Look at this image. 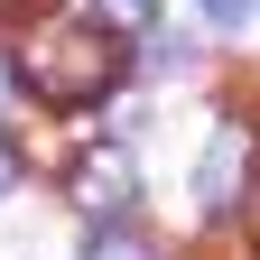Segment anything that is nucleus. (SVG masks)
<instances>
[{
    "label": "nucleus",
    "mask_w": 260,
    "mask_h": 260,
    "mask_svg": "<svg viewBox=\"0 0 260 260\" xmlns=\"http://www.w3.org/2000/svg\"><path fill=\"white\" fill-rule=\"evenodd\" d=\"M10 75L38 93V103L84 112V103H103V93L121 84V47H112V28H103V19H38V28L19 38Z\"/></svg>",
    "instance_id": "nucleus-1"
},
{
    "label": "nucleus",
    "mask_w": 260,
    "mask_h": 260,
    "mask_svg": "<svg viewBox=\"0 0 260 260\" xmlns=\"http://www.w3.org/2000/svg\"><path fill=\"white\" fill-rule=\"evenodd\" d=\"M251 168H260L251 121H214L205 158H195V205H205L214 223H223V214H242V205H251Z\"/></svg>",
    "instance_id": "nucleus-2"
},
{
    "label": "nucleus",
    "mask_w": 260,
    "mask_h": 260,
    "mask_svg": "<svg viewBox=\"0 0 260 260\" xmlns=\"http://www.w3.org/2000/svg\"><path fill=\"white\" fill-rule=\"evenodd\" d=\"M65 195H75V214H93V223H121L130 205H140V158H130L121 140L84 149L75 168H65Z\"/></svg>",
    "instance_id": "nucleus-3"
},
{
    "label": "nucleus",
    "mask_w": 260,
    "mask_h": 260,
    "mask_svg": "<svg viewBox=\"0 0 260 260\" xmlns=\"http://www.w3.org/2000/svg\"><path fill=\"white\" fill-rule=\"evenodd\" d=\"M84 260H158V242L121 214V223H93V233H84Z\"/></svg>",
    "instance_id": "nucleus-4"
},
{
    "label": "nucleus",
    "mask_w": 260,
    "mask_h": 260,
    "mask_svg": "<svg viewBox=\"0 0 260 260\" xmlns=\"http://www.w3.org/2000/svg\"><path fill=\"white\" fill-rule=\"evenodd\" d=\"M103 28H158V0H93Z\"/></svg>",
    "instance_id": "nucleus-5"
},
{
    "label": "nucleus",
    "mask_w": 260,
    "mask_h": 260,
    "mask_svg": "<svg viewBox=\"0 0 260 260\" xmlns=\"http://www.w3.org/2000/svg\"><path fill=\"white\" fill-rule=\"evenodd\" d=\"M251 10H260V0H205V19H214V28H242Z\"/></svg>",
    "instance_id": "nucleus-6"
},
{
    "label": "nucleus",
    "mask_w": 260,
    "mask_h": 260,
    "mask_svg": "<svg viewBox=\"0 0 260 260\" xmlns=\"http://www.w3.org/2000/svg\"><path fill=\"white\" fill-rule=\"evenodd\" d=\"M10 186H19V149L0 140V195H10Z\"/></svg>",
    "instance_id": "nucleus-7"
}]
</instances>
